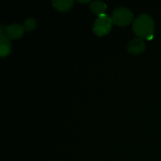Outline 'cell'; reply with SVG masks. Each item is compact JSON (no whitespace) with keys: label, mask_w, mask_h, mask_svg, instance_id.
<instances>
[{"label":"cell","mask_w":161,"mask_h":161,"mask_svg":"<svg viewBox=\"0 0 161 161\" xmlns=\"http://www.w3.org/2000/svg\"><path fill=\"white\" fill-rule=\"evenodd\" d=\"M25 28L23 25L18 23H13L6 28V34L11 39H20L24 34Z\"/></svg>","instance_id":"cell-4"},{"label":"cell","mask_w":161,"mask_h":161,"mask_svg":"<svg viewBox=\"0 0 161 161\" xmlns=\"http://www.w3.org/2000/svg\"><path fill=\"white\" fill-rule=\"evenodd\" d=\"M52 4L60 11H67L72 8L73 2L72 0H53Z\"/></svg>","instance_id":"cell-8"},{"label":"cell","mask_w":161,"mask_h":161,"mask_svg":"<svg viewBox=\"0 0 161 161\" xmlns=\"http://www.w3.org/2000/svg\"><path fill=\"white\" fill-rule=\"evenodd\" d=\"M132 29L138 38L152 39L154 33V22L152 17L146 14L138 15L134 20Z\"/></svg>","instance_id":"cell-1"},{"label":"cell","mask_w":161,"mask_h":161,"mask_svg":"<svg viewBox=\"0 0 161 161\" xmlns=\"http://www.w3.org/2000/svg\"><path fill=\"white\" fill-rule=\"evenodd\" d=\"M90 8H91V11L94 14H97V16H100L105 14L107 6L102 1H93L91 3V4L90 5Z\"/></svg>","instance_id":"cell-7"},{"label":"cell","mask_w":161,"mask_h":161,"mask_svg":"<svg viewBox=\"0 0 161 161\" xmlns=\"http://www.w3.org/2000/svg\"><path fill=\"white\" fill-rule=\"evenodd\" d=\"M24 28L26 31H31L36 26V20L34 17H28L24 22Z\"/></svg>","instance_id":"cell-9"},{"label":"cell","mask_w":161,"mask_h":161,"mask_svg":"<svg viewBox=\"0 0 161 161\" xmlns=\"http://www.w3.org/2000/svg\"><path fill=\"white\" fill-rule=\"evenodd\" d=\"M11 44L6 32L0 33V54L2 57L8 55L10 52Z\"/></svg>","instance_id":"cell-6"},{"label":"cell","mask_w":161,"mask_h":161,"mask_svg":"<svg viewBox=\"0 0 161 161\" xmlns=\"http://www.w3.org/2000/svg\"><path fill=\"white\" fill-rule=\"evenodd\" d=\"M79 3H88L89 2V0H86V1H80V0H79Z\"/></svg>","instance_id":"cell-10"},{"label":"cell","mask_w":161,"mask_h":161,"mask_svg":"<svg viewBox=\"0 0 161 161\" xmlns=\"http://www.w3.org/2000/svg\"><path fill=\"white\" fill-rule=\"evenodd\" d=\"M112 20L113 24L118 26H127L133 19V14L127 8L121 6L113 10L112 14Z\"/></svg>","instance_id":"cell-3"},{"label":"cell","mask_w":161,"mask_h":161,"mask_svg":"<svg viewBox=\"0 0 161 161\" xmlns=\"http://www.w3.org/2000/svg\"><path fill=\"white\" fill-rule=\"evenodd\" d=\"M127 48L130 53L138 54V53H141L142 52H143V50L146 48V45H145V42L142 39L137 37L131 39L127 43Z\"/></svg>","instance_id":"cell-5"},{"label":"cell","mask_w":161,"mask_h":161,"mask_svg":"<svg viewBox=\"0 0 161 161\" xmlns=\"http://www.w3.org/2000/svg\"><path fill=\"white\" fill-rule=\"evenodd\" d=\"M113 23L112 17L108 14H104L98 16L96 19L93 26V31L98 36H105L111 31Z\"/></svg>","instance_id":"cell-2"}]
</instances>
